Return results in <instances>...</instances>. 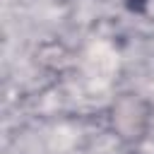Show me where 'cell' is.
Returning <instances> with one entry per match:
<instances>
[]
</instances>
